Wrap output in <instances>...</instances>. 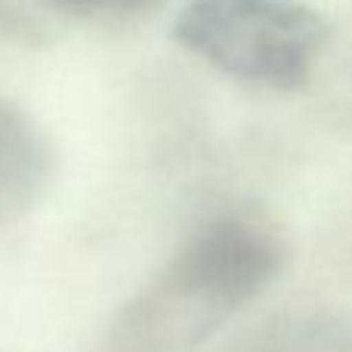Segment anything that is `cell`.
Masks as SVG:
<instances>
[{"mask_svg":"<svg viewBox=\"0 0 352 352\" xmlns=\"http://www.w3.org/2000/svg\"><path fill=\"white\" fill-rule=\"evenodd\" d=\"M285 238L254 213H219L111 316L99 352H195L285 269Z\"/></svg>","mask_w":352,"mask_h":352,"instance_id":"obj_1","label":"cell"},{"mask_svg":"<svg viewBox=\"0 0 352 352\" xmlns=\"http://www.w3.org/2000/svg\"><path fill=\"white\" fill-rule=\"evenodd\" d=\"M173 37L241 84L291 93L309 84L328 22L303 0H188Z\"/></svg>","mask_w":352,"mask_h":352,"instance_id":"obj_2","label":"cell"},{"mask_svg":"<svg viewBox=\"0 0 352 352\" xmlns=\"http://www.w3.org/2000/svg\"><path fill=\"white\" fill-rule=\"evenodd\" d=\"M62 10L84 12V16H111V12H133L152 0H56Z\"/></svg>","mask_w":352,"mask_h":352,"instance_id":"obj_4","label":"cell"},{"mask_svg":"<svg viewBox=\"0 0 352 352\" xmlns=\"http://www.w3.org/2000/svg\"><path fill=\"white\" fill-rule=\"evenodd\" d=\"M53 176V142L28 111L0 93V223L28 217L50 192Z\"/></svg>","mask_w":352,"mask_h":352,"instance_id":"obj_3","label":"cell"}]
</instances>
